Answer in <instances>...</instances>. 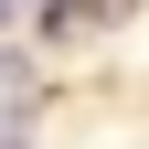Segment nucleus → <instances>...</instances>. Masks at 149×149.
Instances as JSON below:
<instances>
[{
  "label": "nucleus",
  "instance_id": "f03ea898",
  "mask_svg": "<svg viewBox=\"0 0 149 149\" xmlns=\"http://www.w3.org/2000/svg\"><path fill=\"white\" fill-rule=\"evenodd\" d=\"M11 22H22V0H0V43H11Z\"/></svg>",
  "mask_w": 149,
  "mask_h": 149
},
{
  "label": "nucleus",
  "instance_id": "f257e3e1",
  "mask_svg": "<svg viewBox=\"0 0 149 149\" xmlns=\"http://www.w3.org/2000/svg\"><path fill=\"white\" fill-rule=\"evenodd\" d=\"M139 11H149V0H85V22H96V32H117V22H139Z\"/></svg>",
  "mask_w": 149,
  "mask_h": 149
},
{
  "label": "nucleus",
  "instance_id": "7ed1b4c3",
  "mask_svg": "<svg viewBox=\"0 0 149 149\" xmlns=\"http://www.w3.org/2000/svg\"><path fill=\"white\" fill-rule=\"evenodd\" d=\"M22 11H53V0H22Z\"/></svg>",
  "mask_w": 149,
  "mask_h": 149
}]
</instances>
